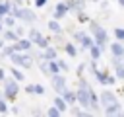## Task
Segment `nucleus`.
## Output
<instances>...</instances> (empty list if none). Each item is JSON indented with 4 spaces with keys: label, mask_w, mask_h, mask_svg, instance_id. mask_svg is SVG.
Segmentation results:
<instances>
[{
    "label": "nucleus",
    "mask_w": 124,
    "mask_h": 117,
    "mask_svg": "<svg viewBox=\"0 0 124 117\" xmlns=\"http://www.w3.org/2000/svg\"><path fill=\"white\" fill-rule=\"evenodd\" d=\"M89 29H91V33H93L95 45H99L101 49H105L107 43H108V35H107V31L101 27V23H99V21H89Z\"/></svg>",
    "instance_id": "1"
},
{
    "label": "nucleus",
    "mask_w": 124,
    "mask_h": 117,
    "mask_svg": "<svg viewBox=\"0 0 124 117\" xmlns=\"http://www.w3.org/2000/svg\"><path fill=\"white\" fill-rule=\"evenodd\" d=\"M8 58L12 60V64H16V66H19V68H31V66H33V58L29 57L27 51H14Z\"/></svg>",
    "instance_id": "2"
},
{
    "label": "nucleus",
    "mask_w": 124,
    "mask_h": 117,
    "mask_svg": "<svg viewBox=\"0 0 124 117\" xmlns=\"http://www.w3.org/2000/svg\"><path fill=\"white\" fill-rule=\"evenodd\" d=\"M17 92H19V82L14 78V76H6V80H4V94H2V98H6V99H16V96H17Z\"/></svg>",
    "instance_id": "3"
},
{
    "label": "nucleus",
    "mask_w": 124,
    "mask_h": 117,
    "mask_svg": "<svg viewBox=\"0 0 124 117\" xmlns=\"http://www.w3.org/2000/svg\"><path fill=\"white\" fill-rule=\"evenodd\" d=\"M99 101H101V107H103V109H107V107H114V105H120L116 94L110 92V90H103L101 96H99Z\"/></svg>",
    "instance_id": "4"
},
{
    "label": "nucleus",
    "mask_w": 124,
    "mask_h": 117,
    "mask_svg": "<svg viewBox=\"0 0 124 117\" xmlns=\"http://www.w3.org/2000/svg\"><path fill=\"white\" fill-rule=\"evenodd\" d=\"M91 92H93L91 88H81V86L76 90V98H78V103H79L81 107H85V109L89 107V101H91Z\"/></svg>",
    "instance_id": "5"
},
{
    "label": "nucleus",
    "mask_w": 124,
    "mask_h": 117,
    "mask_svg": "<svg viewBox=\"0 0 124 117\" xmlns=\"http://www.w3.org/2000/svg\"><path fill=\"white\" fill-rule=\"evenodd\" d=\"M50 82H52V88H54L58 94H62V92L68 88V86H66V78H64L60 72H58V74H52V76H50Z\"/></svg>",
    "instance_id": "6"
},
{
    "label": "nucleus",
    "mask_w": 124,
    "mask_h": 117,
    "mask_svg": "<svg viewBox=\"0 0 124 117\" xmlns=\"http://www.w3.org/2000/svg\"><path fill=\"white\" fill-rule=\"evenodd\" d=\"M68 12H70V6H68V2H58V4L54 6L52 18H54V20H60V18H64Z\"/></svg>",
    "instance_id": "7"
},
{
    "label": "nucleus",
    "mask_w": 124,
    "mask_h": 117,
    "mask_svg": "<svg viewBox=\"0 0 124 117\" xmlns=\"http://www.w3.org/2000/svg\"><path fill=\"white\" fill-rule=\"evenodd\" d=\"M14 47H16V51H29V49L33 47V41H31L29 37H19V39L14 43Z\"/></svg>",
    "instance_id": "8"
},
{
    "label": "nucleus",
    "mask_w": 124,
    "mask_h": 117,
    "mask_svg": "<svg viewBox=\"0 0 124 117\" xmlns=\"http://www.w3.org/2000/svg\"><path fill=\"white\" fill-rule=\"evenodd\" d=\"M112 66H114L116 78H118V80H124V62H122L120 57H112Z\"/></svg>",
    "instance_id": "9"
},
{
    "label": "nucleus",
    "mask_w": 124,
    "mask_h": 117,
    "mask_svg": "<svg viewBox=\"0 0 124 117\" xmlns=\"http://www.w3.org/2000/svg\"><path fill=\"white\" fill-rule=\"evenodd\" d=\"M19 20L25 21V23H35V21H37V16H35L33 10H29V8H21V18H19Z\"/></svg>",
    "instance_id": "10"
},
{
    "label": "nucleus",
    "mask_w": 124,
    "mask_h": 117,
    "mask_svg": "<svg viewBox=\"0 0 124 117\" xmlns=\"http://www.w3.org/2000/svg\"><path fill=\"white\" fill-rule=\"evenodd\" d=\"M2 37H4V41H8V43H16V41L19 39V35H17L16 29H12V27L4 29V31H2Z\"/></svg>",
    "instance_id": "11"
},
{
    "label": "nucleus",
    "mask_w": 124,
    "mask_h": 117,
    "mask_svg": "<svg viewBox=\"0 0 124 117\" xmlns=\"http://www.w3.org/2000/svg\"><path fill=\"white\" fill-rule=\"evenodd\" d=\"M110 53L112 57H120L122 58V53H124V43L116 39V43H110Z\"/></svg>",
    "instance_id": "12"
},
{
    "label": "nucleus",
    "mask_w": 124,
    "mask_h": 117,
    "mask_svg": "<svg viewBox=\"0 0 124 117\" xmlns=\"http://www.w3.org/2000/svg\"><path fill=\"white\" fill-rule=\"evenodd\" d=\"M60 96L68 101V105H72V103H76V101H78V98H76V92H74V90H68V88H66Z\"/></svg>",
    "instance_id": "13"
},
{
    "label": "nucleus",
    "mask_w": 124,
    "mask_h": 117,
    "mask_svg": "<svg viewBox=\"0 0 124 117\" xmlns=\"http://www.w3.org/2000/svg\"><path fill=\"white\" fill-rule=\"evenodd\" d=\"M46 27H48L54 35H56V33H62V25H60V23H58V20H54V18H52V20H48Z\"/></svg>",
    "instance_id": "14"
},
{
    "label": "nucleus",
    "mask_w": 124,
    "mask_h": 117,
    "mask_svg": "<svg viewBox=\"0 0 124 117\" xmlns=\"http://www.w3.org/2000/svg\"><path fill=\"white\" fill-rule=\"evenodd\" d=\"M43 53H45V60H54V58H58V53H56V49L54 47H46V49H43Z\"/></svg>",
    "instance_id": "15"
},
{
    "label": "nucleus",
    "mask_w": 124,
    "mask_h": 117,
    "mask_svg": "<svg viewBox=\"0 0 124 117\" xmlns=\"http://www.w3.org/2000/svg\"><path fill=\"white\" fill-rule=\"evenodd\" d=\"M27 37H29V39L33 41V45H35V43H37V41L43 37V33H41L37 27H29V35H27Z\"/></svg>",
    "instance_id": "16"
},
{
    "label": "nucleus",
    "mask_w": 124,
    "mask_h": 117,
    "mask_svg": "<svg viewBox=\"0 0 124 117\" xmlns=\"http://www.w3.org/2000/svg\"><path fill=\"white\" fill-rule=\"evenodd\" d=\"M101 53H103V49H101L99 45H91V49H89L91 60H99V58H101Z\"/></svg>",
    "instance_id": "17"
},
{
    "label": "nucleus",
    "mask_w": 124,
    "mask_h": 117,
    "mask_svg": "<svg viewBox=\"0 0 124 117\" xmlns=\"http://www.w3.org/2000/svg\"><path fill=\"white\" fill-rule=\"evenodd\" d=\"M54 105H56V107H58V109H60L62 113H64V111L68 109V101H66V99H64L62 96H56V98H54Z\"/></svg>",
    "instance_id": "18"
},
{
    "label": "nucleus",
    "mask_w": 124,
    "mask_h": 117,
    "mask_svg": "<svg viewBox=\"0 0 124 117\" xmlns=\"http://www.w3.org/2000/svg\"><path fill=\"white\" fill-rule=\"evenodd\" d=\"M10 74H12V76H14V78H16L17 82H21V80L25 78V74L21 72V68H19V66H16V64L12 66V70H10Z\"/></svg>",
    "instance_id": "19"
},
{
    "label": "nucleus",
    "mask_w": 124,
    "mask_h": 117,
    "mask_svg": "<svg viewBox=\"0 0 124 117\" xmlns=\"http://www.w3.org/2000/svg\"><path fill=\"white\" fill-rule=\"evenodd\" d=\"M16 20H17L16 16H12V14H6V16H4V20H2V23H4L6 27H14V25H16Z\"/></svg>",
    "instance_id": "20"
},
{
    "label": "nucleus",
    "mask_w": 124,
    "mask_h": 117,
    "mask_svg": "<svg viewBox=\"0 0 124 117\" xmlns=\"http://www.w3.org/2000/svg\"><path fill=\"white\" fill-rule=\"evenodd\" d=\"M91 45H95V39L85 33V37L81 39V47H83V49H91Z\"/></svg>",
    "instance_id": "21"
},
{
    "label": "nucleus",
    "mask_w": 124,
    "mask_h": 117,
    "mask_svg": "<svg viewBox=\"0 0 124 117\" xmlns=\"http://www.w3.org/2000/svg\"><path fill=\"white\" fill-rule=\"evenodd\" d=\"M64 51H66L70 57H78V49L74 47V43H64Z\"/></svg>",
    "instance_id": "22"
},
{
    "label": "nucleus",
    "mask_w": 124,
    "mask_h": 117,
    "mask_svg": "<svg viewBox=\"0 0 124 117\" xmlns=\"http://www.w3.org/2000/svg\"><path fill=\"white\" fill-rule=\"evenodd\" d=\"M35 45H37V47H39V49H46V47H48V45H50V39H48V37H45V35H43V37H41V39H39V41H37V43H35Z\"/></svg>",
    "instance_id": "23"
},
{
    "label": "nucleus",
    "mask_w": 124,
    "mask_h": 117,
    "mask_svg": "<svg viewBox=\"0 0 124 117\" xmlns=\"http://www.w3.org/2000/svg\"><path fill=\"white\" fill-rule=\"evenodd\" d=\"M48 68H50V76H52V74H58V72H60V66H58L56 58H54V60H48Z\"/></svg>",
    "instance_id": "24"
},
{
    "label": "nucleus",
    "mask_w": 124,
    "mask_h": 117,
    "mask_svg": "<svg viewBox=\"0 0 124 117\" xmlns=\"http://www.w3.org/2000/svg\"><path fill=\"white\" fill-rule=\"evenodd\" d=\"M39 68H41V72H43L45 76H50V68H48V60H41V62H39Z\"/></svg>",
    "instance_id": "25"
},
{
    "label": "nucleus",
    "mask_w": 124,
    "mask_h": 117,
    "mask_svg": "<svg viewBox=\"0 0 124 117\" xmlns=\"http://www.w3.org/2000/svg\"><path fill=\"white\" fill-rule=\"evenodd\" d=\"M10 111V105H8V99L6 98H0V113L2 115H6Z\"/></svg>",
    "instance_id": "26"
},
{
    "label": "nucleus",
    "mask_w": 124,
    "mask_h": 117,
    "mask_svg": "<svg viewBox=\"0 0 124 117\" xmlns=\"http://www.w3.org/2000/svg\"><path fill=\"white\" fill-rule=\"evenodd\" d=\"M46 115H50V117H58V115H62V111H60L56 105H52V107L46 109Z\"/></svg>",
    "instance_id": "27"
},
{
    "label": "nucleus",
    "mask_w": 124,
    "mask_h": 117,
    "mask_svg": "<svg viewBox=\"0 0 124 117\" xmlns=\"http://www.w3.org/2000/svg\"><path fill=\"white\" fill-rule=\"evenodd\" d=\"M70 113H72V115H78V117H81V115H89V111H85V109H81V107H72Z\"/></svg>",
    "instance_id": "28"
},
{
    "label": "nucleus",
    "mask_w": 124,
    "mask_h": 117,
    "mask_svg": "<svg viewBox=\"0 0 124 117\" xmlns=\"http://www.w3.org/2000/svg\"><path fill=\"white\" fill-rule=\"evenodd\" d=\"M114 37L124 43V29H122V27H116V29H114Z\"/></svg>",
    "instance_id": "29"
},
{
    "label": "nucleus",
    "mask_w": 124,
    "mask_h": 117,
    "mask_svg": "<svg viewBox=\"0 0 124 117\" xmlns=\"http://www.w3.org/2000/svg\"><path fill=\"white\" fill-rule=\"evenodd\" d=\"M56 62H58V66H60V70H62V72H68V70H70V66H68L62 58H56Z\"/></svg>",
    "instance_id": "30"
},
{
    "label": "nucleus",
    "mask_w": 124,
    "mask_h": 117,
    "mask_svg": "<svg viewBox=\"0 0 124 117\" xmlns=\"http://www.w3.org/2000/svg\"><path fill=\"white\" fill-rule=\"evenodd\" d=\"M83 37H85V33H83V31H76V33H74V39H76L78 43H81V39H83Z\"/></svg>",
    "instance_id": "31"
},
{
    "label": "nucleus",
    "mask_w": 124,
    "mask_h": 117,
    "mask_svg": "<svg viewBox=\"0 0 124 117\" xmlns=\"http://www.w3.org/2000/svg\"><path fill=\"white\" fill-rule=\"evenodd\" d=\"M35 94L43 96V94H45V86H43V84H35Z\"/></svg>",
    "instance_id": "32"
},
{
    "label": "nucleus",
    "mask_w": 124,
    "mask_h": 117,
    "mask_svg": "<svg viewBox=\"0 0 124 117\" xmlns=\"http://www.w3.org/2000/svg\"><path fill=\"white\" fill-rule=\"evenodd\" d=\"M25 94H35V84H29V86H25V90H23Z\"/></svg>",
    "instance_id": "33"
},
{
    "label": "nucleus",
    "mask_w": 124,
    "mask_h": 117,
    "mask_svg": "<svg viewBox=\"0 0 124 117\" xmlns=\"http://www.w3.org/2000/svg\"><path fill=\"white\" fill-rule=\"evenodd\" d=\"M45 4H46V0H35V6H37V8H43Z\"/></svg>",
    "instance_id": "34"
},
{
    "label": "nucleus",
    "mask_w": 124,
    "mask_h": 117,
    "mask_svg": "<svg viewBox=\"0 0 124 117\" xmlns=\"http://www.w3.org/2000/svg\"><path fill=\"white\" fill-rule=\"evenodd\" d=\"M4 80H6V70L0 68V82H4Z\"/></svg>",
    "instance_id": "35"
},
{
    "label": "nucleus",
    "mask_w": 124,
    "mask_h": 117,
    "mask_svg": "<svg viewBox=\"0 0 124 117\" xmlns=\"http://www.w3.org/2000/svg\"><path fill=\"white\" fill-rule=\"evenodd\" d=\"M116 82V76H108V86H112Z\"/></svg>",
    "instance_id": "36"
},
{
    "label": "nucleus",
    "mask_w": 124,
    "mask_h": 117,
    "mask_svg": "<svg viewBox=\"0 0 124 117\" xmlns=\"http://www.w3.org/2000/svg\"><path fill=\"white\" fill-rule=\"evenodd\" d=\"M12 113H14V115H19L21 109H19V107H12Z\"/></svg>",
    "instance_id": "37"
},
{
    "label": "nucleus",
    "mask_w": 124,
    "mask_h": 117,
    "mask_svg": "<svg viewBox=\"0 0 124 117\" xmlns=\"http://www.w3.org/2000/svg\"><path fill=\"white\" fill-rule=\"evenodd\" d=\"M12 4L14 6H21V0H12Z\"/></svg>",
    "instance_id": "38"
},
{
    "label": "nucleus",
    "mask_w": 124,
    "mask_h": 117,
    "mask_svg": "<svg viewBox=\"0 0 124 117\" xmlns=\"http://www.w3.org/2000/svg\"><path fill=\"white\" fill-rule=\"evenodd\" d=\"M2 31H4V23L0 21V33H2Z\"/></svg>",
    "instance_id": "39"
},
{
    "label": "nucleus",
    "mask_w": 124,
    "mask_h": 117,
    "mask_svg": "<svg viewBox=\"0 0 124 117\" xmlns=\"http://www.w3.org/2000/svg\"><path fill=\"white\" fill-rule=\"evenodd\" d=\"M118 4H120V6H124V0H118Z\"/></svg>",
    "instance_id": "40"
},
{
    "label": "nucleus",
    "mask_w": 124,
    "mask_h": 117,
    "mask_svg": "<svg viewBox=\"0 0 124 117\" xmlns=\"http://www.w3.org/2000/svg\"><path fill=\"white\" fill-rule=\"evenodd\" d=\"M2 47H4V41H2V39H0V49H2Z\"/></svg>",
    "instance_id": "41"
},
{
    "label": "nucleus",
    "mask_w": 124,
    "mask_h": 117,
    "mask_svg": "<svg viewBox=\"0 0 124 117\" xmlns=\"http://www.w3.org/2000/svg\"><path fill=\"white\" fill-rule=\"evenodd\" d=\"M2 20H4V16H2V14H0V21H2Z\"/></svg>",
    "instance_id": "42"
},
{
    "label": "nucleus",
    "mask_w": 124,
    "mask_h": 117,
    "mask_svg": "<svg viewBox=\"0 0 124 117\" xmlns=\"http://www.w3.org/2000/svg\"><path fill=\"white\" fill-rule=\"evenodd\" d=\"M122 62H124V53H122Z\"/></svg>",
    "instance_id": "43"
},
{
    "label": "nucleus",
    "mask_w": 124,
    "mask_h": 117,
    "mask_svg": "<svg viewBox=\"0 0 124 117\" xmlns=\"http://www.w3.org/2000/svg\"><path fill=\"white\" fill-rule=\"evenodd\" d=\"M91 2H97V0H91Z\"/></svg>",
    "instance_id": "44"
}]
</instances>
